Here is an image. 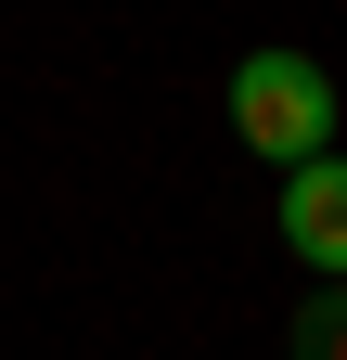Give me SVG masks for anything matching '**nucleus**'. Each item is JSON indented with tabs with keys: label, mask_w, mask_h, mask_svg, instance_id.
<instances>
[{
	"label": "nucleus",
	"mask_w": 347,
	"mask_h": 360,
	"mask_svg": "<svg viewBox=\"0 0 347 360\" xmlns=\"http://www.w3.org/2000/svg\"><path fill=\"white\" fill-rule=\"evenodd\" d=\"M232 142L244 155H270V167H309V155H334V77L309 65V52H244L232 65Z\"/></svg>",
	"instance_id": "obj_1"
},
{
	"label": "nucleus",
	"mask_w": 347,
	"mask_h": 360,
	"mask_svg": "<svg viewBox=\"0 0 347 360\" xmlns=\"http://www.w3.org/2000/svg\"><path fill=\"white\" fill-rule=\"evenodd\" d=\"M283 257L322 270V283H347V155L283 167Z\"/></svg>",
	"instance_id": "obj_2"
},
{
	"label": "nucleus",
	"mask_w": 347,
	"mask_h": 360,
	"mask_svg": "<svg viewBox=\"0 0 347 360\" xmlns=\"http://www.w3.org/2000/svg\"><path fill=\"white\" fill-rule=\"evenodd\" d=\"M296 360H347V283H322L296 309Z\"/></svg>",
	"instance_id": "obj_3"
}]
</instances>
